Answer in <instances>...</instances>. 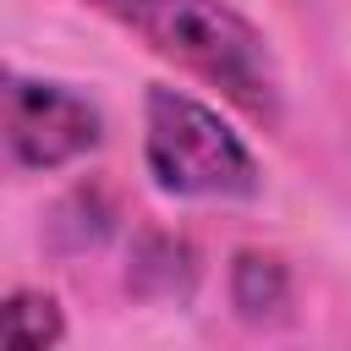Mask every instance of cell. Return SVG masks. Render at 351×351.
Instances as JSON below:
<instances>
[{"mask_svg": "<svg viewBox=\"0 0 351 351\" xmlns=\"http://www.w3.org/2000/svg\"><path fill=\"white\" fill-rule=\"evenodd\" d=\"M82 5L126 27L132 38H143L154 55L219 88L252 121L263 126L280 121L274 49L230 0H82Z\"/></svg>", "mask_w": 351, "mask_h": 351, "instance_id": "cell-1", "label": "cell"}, {"mask_svg": "<svg viewBox=\"0 0 351 351\" xmlns=\"http://www.w3.org/2000/svg\"><path fill=\"white\" fill-rule=\"evenodd\" d=\"M143 165L165 197H258V159L230 121L186 88L154 82L143 99Z\"/></svg>", "mask_w": 351, "mask_h": 351, "instance_id": "cell-2", "label": "cell"}, {"mask_svg": "<svg viewBox=\"0 0 351 351\" xmlns=\"http://www.w3.org/2000/svg\"><path fill=\"white\" fill-rule=\"evenodd\" d=\"M104 143V115L88 93L44 77L5 82V148L16 170H66Z\"/></svg>", "mask_w": 351, "mask_h": 351, "instance_id": "cell-3", "label": "cell"}, {"mask_svg": "<svg viewBox=\"0 0 351 351\" xmlns=\"http://www.w3.org/2000/svg\"><path fill=\"white\" fill-rule=\"evenodd\" d=\"M126 285L148 302H181L192 296L197 285V252L181 241V236H165V230H143L132 241V263H126Z\"/></svg>", "mask_w": 351, "mask_h": 351, "instance_id": "cell-4", "label": "cell"}, {"mask_svg": "<svg viewBox=\"0 0 351 351\" xmlns=\"http://www.w3.org/2000/svg\"><path fill=\"white\" fill-rule=\"evenodd\" d=\"M230 307L247 324H280L285 307H291V269L274 252L241 247L236 263H230Z\"/></svg>", "mask_w": 351, "mask_h": 351, "instance_id": "cell-5", "label": "cell"}, {"mask_svg": "<svg viewBox=\"0 0 351 351\" xmlns=\"http://www.w3.org/2000/svg\"><path fill=\"white\" fill-rule=\"evenodd\" d=\"M0 335H5V346H22V351L60 346V340H66L60 302H55L49 291H11V296L0 302Z\"/></svg>", "mask_w": 351, "mask_h": 351, "instance_id": "cell-6", "label": "cell"}]
</instances>
